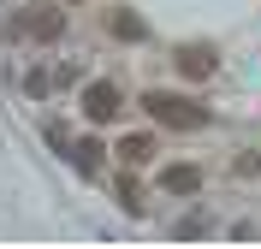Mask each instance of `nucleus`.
Returning a JSON list of instances; mask_svg holds the SVG:
<instances>
[{"label": "nucleus", "instance_id": "nucleus-1", "mask_svg": "<svg viewBox=\"0 0 261 249\" xmlns=\"http://www.w3.org/2000/svg\"><path fill=\"white\" fill-rule=\"evenodd\" d=\"M137 107H143L154 125H166V131H202V125H208V107L196 95H172V89H148Z\"/></svg>", "mask_w": 261, "mask_h": 249}, {"label": "nucleus", "instance_id": "nucleus-2", "mask_svg": "<svg viewBox=\"0 0 261 249\" xmlns=\"http://www.w3.org/2000/svg\"><path fill=\"white\" fill-rule=\"evenodd\" d=\"M12 36H24V42H60V36H65L60 0H30V6L12 18Z\"/></svg>", "mask_w": 261, "mask_h": 249}, {"label": "nucleus", "instance_id": "nucleus-3", "mask_svg": "<svg viewBox=\"0 0 261 249\" xmlns=\"http://www.w3.org/2000/svg\"><path fill=\"white\" fill-rule=\"evenodd\" d=\"M77 107H83V119H89V125H113V119L125 113V89H119L113 77H95V83H83Z\"/></svg>", "mask_w": 261, "mask_h": 249}, {"label": "nucleus", "instance_id": "nucleus-4", "mask_svg": "<svg viewBox=\"0 0 261 249\" xmlns=\"http://www.w3.org/2000/svg\"><path fill=\"white\" fill-rule=\"evenodd\" d=\"M172 60H178V71H184L190 83H208L214 71H220V48H214V42H184Z\"/></svg>", "mask_w": 261, "mask_h": 249}, {"label": "nucleus", "instance_id": "nucleus-5", "mask_svg": "<svg viewBox=\"0 0 261 249\" xmlns=\"http://www.w3.org/2000/svg\"><path fill=\"white\" fill-rule=\"evenodd\" d=\"M202 178H208V172H202V166L196 160H178V166H161V190L166 196H196V190H202Z\"/></svg>", "mask_w": 261, "mask_h": 249}, {"label": "nucleus", "instance_id": "nucleus-6", "mask_svg": "<svg viewBox=\"0 0 261 249\" xmlns=\"http://www.w3.org/2000/svg\"><path fill=\"white\" fill-rule=\"evenodd\" d=\"M101 154H107V149H101L95 136H77V143H65V160L77 166V178H95V172H101Z\"/></svg>", "mask_w": 261, "mask_h": 249}, {"label": "nucleus", "instance_id": "nucleus-7", "mask_svg": "<svg viewBox=\"0 0 261 249\" xmlns=\"http://www.w3.org/2000/svg\"><path fill=\"white\" fill-rule=\"evenodd\" d=\"M154 149H161V143H154L148 131H130V136H119V149H113V154L130 166V172H137V166H148V160H154Z\"/></svg>", "mask_w": 261, "mask_h": 249}, {"label": "nucleus", "instance_id": "nucleus-8", "mask_svg": "<svg viewBox=\"0 0 261 249\" xmlns=\"http://www.w3.org/2000/svg\"><path fill=\"white\" fill-rule=\"evenodd\" d=\"M107 30H113L119 42H143V36H148V24H143L137 12H130V6H119V12L107 18Z\"/></svg>", "mask_w": 261, "mask_h": 249}, {"label": "nucleus", "instance_id": "nucleus-9", "mask_svg": "<svg viewBox=\"0 0 261 249\" xmlns=\"http://www.w3.org/2000/svg\"><path fill=\"white\" fill-rule=\"evenodd\" d=\"M119 202H125V214H143V190H137V178H119Z\"/></svg>", "mask_w": 261, "mask_h": 249}, {"label": "nucleus", "instance_id": "nucleus-10", "mask_svg": "<svg viewBox=\"0 0 261 249\" xmlns=\"http://www.w3.org/2000/svg\"><path fill=\"white\" fill-rule=\"evenodd\" d=\"M24 89H30L36 101H42V95H48V89H54V77H48V71H42V66H36V71H24Z\"/></svg>", "mask_w": 261, "mask_h": 249}, {"label": "nucleus", "instance_id": "nucleus-11", "mask_svg": "<svg viewBox=\"0 0 261 249\" xmlns=\"http://www.w3.org/2000/svg\"><path fill=\"white\" fill-rule=\"evenodd\" d=\"M172 232H178V237H202V232H208V214H184Z\"/></svg>", "mask_w": 261, "mask_h": 249}, {"label": "nucleus", "instance_id": "nucleus-12", "mask_svg": "<svg viewBox=\"0 0 261 249\" xmlns=\"http://www.w3.org/2000/svg\"><path fill=\"white\" fill-rule=\"evenodd\" d=\"M238 178H261V149H244V154H238Z\"/></svg>", "mask_w": 261, "mask_h": 249}, {"label": "nucleus", "instance_id": "nucleus-13", "mask_svg": "<svg viewBox=\"0 0 261 249\" xmlns=\"http://www.w3.org/2000/svg\"><path fill=\"white\" fill-rule=\"evenodd\" d=\"M42 136H48V143H54V149H60V154H65V143H71V131H65L60 119H54V125H48V131H42Z\"/></svg>", "mask_w": 261, "mask_h": 249}, {"label": "nucleus", "instance_id": "nucleus-14", "mask_svg": "<svg viewBox=\"0 0 261 249\" xmlns=\"http://www.w3.org/2000/svg\"><path fill=\"white\" fill-rule=\"evenodd\" d=\"M60 6H83V0H60Z\"/></svg>", "mask_w": 261, "mask_h": 249}]
</instances>
